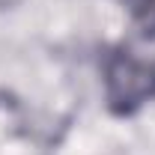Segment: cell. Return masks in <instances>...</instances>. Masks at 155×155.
Returning a JSON list of instances; mask_svg holds the SVG:
<instances>
[{
  "label": "cell",
  "instance_id": "cell-1",
  "mask_svg": "<svg viewBox=\"0 0 155 155\" xmlns=\"http://www.w3.org/2000/svg\"><path fill=\"white\" fill-rule=\"evenodd\" d=\"M155 98V60L116 48L104 60V101L114 116H131Z\"/></svg>",
  "mask_w": 155,
  "mask_h": 155
},
{
  "label": "cell",
  "instance_id": "cell-2",
  "mask_svg": "<svg viewBox=\"0 0 155 155\" xmlns=\"http://www.w3.org/2000/svg\"><path fill=\"white\" fill-rule=\"evenodd\" d=\"M134 21L143 27V33H152L155 36V0H125Z\"/></svg>",
  "mask_w": 155,
  "mask_h": 155
}]
</instances>
